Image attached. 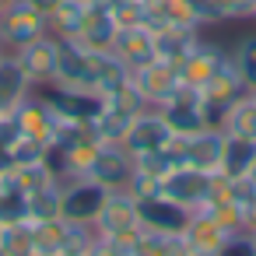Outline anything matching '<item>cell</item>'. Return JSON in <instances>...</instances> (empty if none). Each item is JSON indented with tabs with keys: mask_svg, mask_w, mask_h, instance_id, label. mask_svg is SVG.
<instances>
[{
	"mask_svg": "<svg viewBox=\"0 0 256 256\" xmlns=\"http://www.w3.org/2000/svg\"><path fill=\"white\" fill-rule=\"evenodd\" d=\"M50 32V22L42 11H36L28 0H18V4H11L8 11H0V46H4L8 53L42 39Z\"/></svg>",
	"mask_w": 256,
	"mask_h": 256,
	"instance_id": "obj_1",
	"label": "cell"
},
{
	"mask_svg": "<svg viewBox=\"0 0 256 256\" xmlns=\"http://www.w3.org/2000/svg\"><path fill=\"white\" fill-rule=\"evenodd\" d=\"M14 56H18V64H22V70H25V81H28L32 88H46V84L56 81V67H60V39L46 32L42 39H36V42L14 50Z\"/></svg>",
	"mask_w": 256,
	"mask_h": 256,
	"instance_id": "obj_2",
	"label": "cell"
},
{
	"mask_svg": "<svg viewBox=\"0 0 256 256\" xmlns=\"http://www.w3.org/2000/svg\"><path fill=\"white\" fill-rule=\"evenodd\" d=\"M46 95V102L53 106V112L60 120H78V123H92L102 109H106V98L92 88H67V84H46L39 88Z\"/></svg>",
	"mask_w": 256,
	"mask_h": 256,
	"instance_id": "obj_3",
	"label": "cell"
},
{
	"mask_svg": "<svg viewBox=\"0 0 256 256\" xmlns=\"http://www.w3.org/2000/svg\"><path fill=\"white\" fill-rule=\"evenodd\" d=\"M130 81L137 84V92L144 95V102H148L151 109L168 106V102L176 98V92L182 88L179 70H176L172 64H165V60H151V64H144V67L130 70Z\"/></svg>",
	"mask_w": 256,
	"mask_h": 256,
	"instance_id": "obj_4",
	"label": "cell"
},
{
	"mask_svg": "<svg viewBox=\"0 0 256 256\" xmlns=\"http://www.w3.org/2000/svg\"><path fill=\"white\" fill-rule=\"evenodd\" d=\"M109 190L98 186L95 179L81 176V179H67L64 182V204H60V218L64 221H81V224H92L106 204Z\"/></svg>",
	"mask_w": 256,
	"mask_h": 256,
	"instance_id": "obj_5",
	"label": "cell"
},
{
	"mask_svg": "<svg viewBox=\"0 0 256 256\" xmlns=\"http://www.w3.org/2000/svg\"><path fill=\"white\" fill-rule=\"evenodd\" d=\"M207 190H210V172H200L193 165H179L168 176H162L158 196H165V200H172L186 210H196L207 200Z\"/></svg>",
	"mask_w": 256,
	"mask_h": 256,
	"instance_id": "obj_6",
	"label": "cell"
},
{
	"mask_svg": "<svg viewBox=\"0 0 256 256\" xmlns=\"http://www.w3.org/2000/svg\"><path fill=\"white\" fill-rule=\"evenodd\" d=\"M228 56H232V53H224L218 42H210V39L200 36L196 46H193V50L182 56V64L176 67V70H179V81L190 84V88H204V84L228 64Z\"/></svg>",
	"mask_w": 256,
	"mask_h": 256,
	"instance_id": "obj_7",
	"label": "cell"
},
{
	"mask_svg": "<svg viewBox=\"0 0 256 256\" xmlns=\"http://www.w3.org/2000/svg\"><path fill=\"white\" fill-rule=\"evenodd\" d=\"M130 176H134V154L123 144H98L88 165V179H95L106 190H126Z\"/></svg>",
	"mask_w": 256,
	"mask_h": 256,
	"instance_id": "obj_8",
	"label": "cell"
},
{
	"mask_svg": "<svg viewBox=\"0 0 256 256\" xmlns=\"http://www.w3.org/2000/svg\"><path fill=\"white\" fill-rule=\"evenodd\" d=\"M95 224V235L98 238H112V235H123V232H134L140 221H137V200L130 190H109L98 218L92 221Z\"/></svg>",
	"mask_w": 256,
	"mask_h": 256,
	"instance_id": "obj_9",
	"label": "cell"
},
{
	"mask_svg": "<svg viewBox=\"0 0 256 256\" xmlns=\"http://www.w3.org/2000/svg\"><path fill=\"white\" fill-rule=\"evenodd\" d=\"M168 140H172V130H168L162 109H151V106H148L144 112L134 116V123H130V130H126V137H123V148H126L130 154H148V151L165 148Z\"/></svg>",
	"mask_w": 256,
	"mask_h": 256,
	"instance_id": "obj_10",
	"label": "cell"
},
{
	"mask_svg": "<svg viewBox=\"0 0 256 256\" xmlns=\"http://www.w3.org/2000/svg\"><path fill=\"white\" fill-rule=\"evenodd\" d=\"M162 116L176 137H193V134L207 130L204 109H200V88H190V84H182L176 92V98L168 106H162Z\"/></svg>",
	"mask_w": 256,
	"mask_h": 256,
	"instance_id": "obj_11",
	"label": "cell"
},
{
	"mask_svg": "<svg viewBox=\"0 0 256 256\" xmlns=\"http://www.w3.org/2000/svg\"><path fill=\"white\" fill-rule=\"evenodd\" d=\"M14 120L22 126V137H36V140H46V144H50V137H53V130L60 123V116L53 112V106L46 102V95L39 88H32L14 106Z\"/></svg>",
	"mask_w": 256,
	"mask_h": 256,
	"instance_id": "obj_12",
	"label": "cell"
},
{
	"mask_svg": "<svg viewBox=\"0 0 256 256\" xmlns=\"http://www.w3.org/2000/svg\"><path fill=\"white\" fill-rule=\"evenodd\" d=\"M228 235L232 232H224L207 210H193L190 221H186V228L179 232V238H182V246H186L190 256H218L221 246L228 242Z\"/></svg>",
	"mask_w": 256,
	"mask_h": 256,
	"instance_id": "obj_13",
	"label": "cell"
},
{
	"mask_svg": "<svg viewBox=\"0 0 256 256\" xmlns=\"http://www.w3.org/2000/svg\"><path fill=\"white\" fill-rule=\"evenodd\" d=\"M190 214L193 210H186V207H179V204H172L165 196H144V200H137V221H140V228H151V232L179 235L186 228Z\"/></svg>",
	"mask_w": 256,
	"mask_h": 256,
	"instance_id": "obj_14",
	"label": "cell"
},
{
	"mask_svg": "<svg viewBox=\"0 0 256 256\" xmlns=\"http://www.w3.org/2000/svg\"><path fill=\"white\" fill-rule=\"evenodd\" d=\"M116 32H120V25H116L109 4H88V8H84L81 32H78L74 42H81L84 50H112Z\"/></svg>",
	"mask_w": 256,
	"mask_h": 256,
	"instance_id": "obj_15",
	"label": "cell"
},
{
	"mask_svg": "<svg viewBox=\"0 0 256 256\" xmlns=\"http://www.w3.org/2000/svg\"><path fill=\"white\" fill-rule=\"evenodd\" d=\"M112 53H116L130 70H137V67H144V64H151V60H158V56H154V32H151L148 25L120 28V32H116V39H112Z\"/></svg>",
	"mask_w": 256,
	"mask_h": 256,
	"instance_id": "obj_16",
	"label": "cell"
},
{
	"mask_svg": "<svg viewBox=\"0 0 256 256\" xmlns=\"http://www.w3.org/2000/svg\"><path fill=\"white\" fill-rule=\"evenodd\" d=\"M221 154H224V130H200L186 137V165L200 172H221Z\"/></svg>",
	"mask_w": 256,
	"mask_h": 256,
	"instance_id": "obj_17",
	"label": "cell"
},
{
	"mask_svg": "<svg viewBox=\"0 0 256 256\" xmlns=\"http://www.w3.org/2000/svg\"><path fill=\"white\" fill-rule=\"evenodd\" d=\"M196 39H200V28L162 25V28H154V56L165 60V64H172V67H179L182 56L196 46Z\"/></svg>",
	"mask_w": 256,
	"mask_h": 256,
	"instance_id": "obj_18",
	"label": "cell"
},
{
	"mask_svg": "<svg viewBox=\"0 0 256 256\" xmlns=\"http://www.w3.org/2000/svg\"><path fill=\"white\" fill-rule=\"evenodd\" d=\"M92 74H95V92L102 98L116 92L123 81H130V67L112 50H92Z\"/></svg>",
	"mask_w": 256,
	"mask_h": 256,
	"instance_id": "obj_19",
	"label": "cell"
},
{
	"mask_svg": "<svg viewBox=\"0 0 256 256\" xmlns=\"http://www.w3.org/2000/svg\"><path fill=\"white\" fill-rule=\"evenodd\" d=\"M28 92H32V84L25 81V70H22L18 56L4 53L0 56V109H14Z\"/></svg>",
	"mask_w": 256,
	"mask_h": 256,
	"instance_id": "obj_20",
	"label": "cell"
},
{
	"mask_svg": "<svg viewBox=\"0 0 256 256\" xmlns=\"http://www.w3.org/2000/svg\"><path fill=\"white\" fill-rule=\"evenodd\" d=\"M67 246V221H32V252L36 256H60Z\"/></svg>",
	"mask_w": 256,
	"mask_h": 256,
	"instance_id": "obj_21",
	"label": "cell"
},
{
	"mask_svg": "<svg viewBox=\"0 0 256 256\" xmlns=\"http://www.w3.org/2000/svg\"><path fill=\"white\" fill-rule=\"evenodd\" d=\"M221 130H224V137L256 140V98H252V95H242V98L228 109V116H224Z\"/></svg>",
	"mask_w": 256,
	"mask_h": 256,
	"instance_id": "obj_22",
	"label": "cell"
},
{
	"mask_svg": "<svg viewBox=\"0 0 256 256\" xmlns=\"http://www.w3.org/2000/svg\"><path fill=\"white\" fill-rule=\"evenodd\" d=\"M84 8H88V4H81V0H64L60 8H53V11L46 14L50 36H56V39H78L81 22H84Z\"/></svg>",
	"mask_w": 256,
	"mask_h": 256,
	"instance_id": "obj_23",
	"label": "cell"
},
{
	"mask_svg": "<svg viewBox=\"0 0 256 256\" xmlns=\"http://www.w3.org/2000/svg\"><path fill=\"white\" fill-rule=\"evenodd\" d=\"M60 204H64V179H53L42 190L28 193V221H53V218H60Z\"/></svg>",
	"mask_w": 256,
	"mask_h": 256,
	"instance_id": "obj_24",
	"label": "cell"
},
{
	"mask_svg": "<svg viewBox=\"0 0 256 256\" xmlns=\"http://www.w3.org/2000/svg\"><path fill=\"white\" fill-rule=\"evenodd\" d=\"M134 256H190V252H186V246H182L179 235H165V232L140 228L137 246H134Z\"/></svg>",
	"mask_w": 256,
	"mask_h": 256,
	"instance_id": "obj_25",
	"label": "cell"
},
{
	"mask_svg": "<svg viewBox=\"0 0 256 256\" xmlns=\"http://www.w3.org/2000/svg\"><path fill=\"white\" fill-rule=\"evenodd\" d=\"M14 221H28V193L8 172L4 186H0V224H14Z\"/></svg>",
	"mask_w": 256,
	"mask_h": 256,
	"instance_id": "obj_26",
	"label": "cell"
},
{
	"mask_svg": "<svg viewBox=\"0 0 256 256\" xmlns=\"http://www.w3.org/2000/svg\"><path fill=\"white\" fill-rule=\"evenodd\" d=\"M252 162H256V140L224 137V154H221V172L224 176H246Z\"/></svg>",
	"mask_w": 256,
	"mask_h": 256,
	"instance_id": "obj_27",
	"label": "cell"
},
{
	"mask_svg": "<svg viewBox=\"0 0 256 256\" xmlns=\"http://www.w3.org/2000/svg\"><path fill=\"white\" fill-rule=\"evenodd\" d=\"M130 123H134V116H123V112H116V109H102V112L92 120V130H95L98 144H123Z\"/></svg>",
	"mask_w": 256,
	"mask_h": 256,
	"instance_id": "obj_28",
	"label": "cell"
},
{
	"mask_svg": "<svg viewBox=\"0 0 256 256\" xmlns=\"http://www.w3.org/2000/svg\"><path fill=\"white\" fill-rule=\"evenodd\" d=\"M0 249L8 256H32V221L0 224Z\"/></svg>",
	"mask_w": 256,
	"mask_h": 256,
	"instance_id": "obj_29",
	"label": "cell"
},
{
	"mask_svg": "<svg viewBox=\"0 0 256 256\" xmlns=\"http://www.w3.org/2000/svg\"><path fill=\"white\" fill-rule=\"evenodd\" d=\"M106 109H116V112H123V116H137V112L148 109V102H144V95L137 92L134 81H123L116 92L106 95Z\"/></svg>",
	"mask_w": 256,
	"mask_h": 256,
	"instance_id": "obj_30",
	"label": "cell"
},
{
	"mask_svg": "<svg viewBox=\"0 0 256 256\" xmlns=\"http://www.w3.org/2000/svg\"><path fill=\"white\" fill-rule=\"evenodd\" d=\"M11 179H14L25 193H36V190H42L46 182H53L56 176H53V168H50L46 162H32V165H14V168H11Z\"/></svg>",
	"mask_w": 256,
	"mask_h": 256,
	"instance_id": "obj_31",
	"label": "cell"
},
{
	"mask_svg": "<svg viewBox=\"0 0 256 256\" xmlns=\"http://www.w3.org/2000/svg\"><path fill=\"white\" fill-rule=\"evenodd\" d=\"M232 64H235V70L242 74L246 88H249V92H256V36H246V39L235 46Z\"/></svg>",
	"mask_w": 256,
	"mask_h": 256,
	"instance_id": "obj_32",
	"label": "cell"
},
{
	"mask_svg": "<svg viewBox=\"0 0 256 256\" xmlns=\"http://www.w3.org/2000/svg\"><path fill=\"white\" fill-rule=\"evenodd\" d=\"M95 242H98V235H95V224L67 221V246H64V252H67V256H88Z\"/></svg>",
	"mask_w": 256,
	"mask_h": 256,
	"instance_id": "obj_33",
	"label": "cell"
},
{
	"mask_svg": "<svg viewBox=\"0 0 256 256\" xmlns=\"http://www.w3.org/2000/svg\"><path fill=\"white\" fill-rule=\"evenodd\" d=\"M46 151H50V144H46V140H36V137H18V140L11 144V158H14V165L46 162Z\"/></svg>",
	"mask_w": 256,
	"mask_h": 256,
	"instance_id": "obj_34",
	"label": "cell"
},
{
	"mask_svg": "<svg viewBox=\"0 0 256 256\" xmlns=\"http://www.w3.org/2000/svg\"><path fill=\"white\" fill-rule=\"evenodd\" d=\"M190 8L200 18V25H221V22H228V0H190Z\"/></svg>",
	"mask_w": 256,
	"mask_h": 256,
	"instance_id": "obj_35",
	"label": "cell"
},
{
	"mask_svg": "<svg viewBox=\"0 0 256 256\" xmlns=\"http://www.w3.org/2000/svg\"><path fill=\"white\" fill-rule=\"evenodd\" d=\"M126 190L134 193V200H144V196H158V190H162V179H158V176H151V172H140V168H134V176H130Z\"/></svg>",
	"mask_w": 256,
	"mask_h": 256,
	"instance_id": "obj_36",
	"label": "cell"
},
{
	"mask_svg": "<svg viewBox=\"0 0 256 256\" xmlns=\"http://www.w3.org/2000/svg\"><path fill=\"white\" fill-rule=\"evenodd\" d=\"M218 256H256V242L249 232H235V235H228V242L221 246Z\"/></svg>",
	"mask_w": 256,
	"mask_h": 256,
	"instance_id": "obj_37",
	"label": "cell"
},
{
	"mask_svg": "<svg viewBox=\"0 0 256 256\" xmlns=\"http://www.w3.org/2000/svg\"><path fill=\"white\" fill-rule=\"evenodd\" d=\"M252 18V0H228V22Z\"/></svg>",
	"mask_w": 256,
	"mask_h": 256,
	"instance_id": "obj_38",
	"label": "cell"
},
{
	"mask_svg": "<svg viewBox=\"0 0 256 256\" xmlns=\"http://www.w3.org/2000/svg\"><path fill=\"white\" fill-rule=\"evenodd\" d=\"M242 232H249V235L256 232V200L242 207Z\"/></svg>",
	"mask_w": 256,
	"mask_h": 256,
	"instance_id": "obj_39",
	"label": "cell"
},
{
	"mask_svg": "<svg viewBox=\"0 0 256 256\" xmlns=\"http://www.w3.org/2000/svg\"><path fill=\"white\" fill-rule=\"evenodd\" d=\"M88 256H126V252H120L116 246H109V242H102V238H98V242L92 246V252H88Z\"/></svg>",
	"mask_w": 256,
	"mask_h": 256,
	"instance_id": "obj_40",
	"label": "cell"
},
{
	"mask_svg": "<svg viewBox=\"0 0 256 256\" xmlns=\"http://www.w3.org/2000/svg\"><path fill=\"white\" fill-rule=\"evenodd\" d=\"M14 168V158H11V148L8 144H0V176H8Z\"/></svg>",
	"mask_w": 256,
	"mask_h": 256,
	"instance_id": "obj_41",
	"label": "cell"
},
{
	"mask_svg": "<svg viewBox=\"0 0 256 256\" xmlns=\"http://www.w3.org/2000/svg\"><path fill=\"white\" fill-rule=\"evenodd\" d=\"M28 4H32L36 11H42V14H50L53 8H60V4H64V0H28Z\"/></svg>",
	"mask_w": 256,
	"mask_h": 256,
	"instance_id": "obj_42",
	"label": "cell"
},
{
	"mask_svg": "<svg viewBox=\"0 0 256 256\" xmlns=\"http://www.w3.org/2000/svg\"><path fill=\"white\" fill-rule=\"evenodd\" d=\"M11 4H18V0H0V11H8Z\"/></svg>",
	"mask_w": 256,
	"mask_h": 256,
	"instance_id": "obj_43",
	"label": "cell"
},
{
	"mask_svg": "<svg viewBox=\"0 0 256 256\" xmlns=\"http://www.w3.org/2000/svg\"><path fill=\"white\" fill-rule=\"evenodd\" d=\"M246 176H249V179H252V182H256V162H252V165H249V172H246Z\"/></svg>",
	"mask_w": 256,
	"mask_h": 256,
	"instance_id": "obj_44",
	"label": "cell"
},
{
	"mask_svg": "<svg viewBox=\"0 0 256 256\" xmlns=\"http://www.w3.org/2000/svg\"><path fill=\"white\" fill-rule=\"evenodd\" d=\"M81 4H109V0H81Z\"/></svg>",
	"mask_w": 256,
	"mask_h": 256,
	"instance_id": "obj_45",
	"label": "cell"
},
{
	"mask_svg": "<svg viewBox=\"0 0 256 256\" xmlns=\"http://www.w3.org/2000/svg\"><path fill=\"white\" fill-rule=\"evenodd\" d=\"M252 18H256V0H252Z\"/></svg>",
	"mask_w": 256,
	"mask_h": 256,
	"instance_id": "obj_46",
	"label": "cell"
},
{
	"mask_svg": "<svg viewBox=\"0 0 256 256\" xmlns=\"http://www.w3.org/2000/svg\"><path fill=\"white\" fill-rule=\"evenodd\" d=\"M0 186H4V176H0Z\"/></svg>",
	"mask_w": 256,
	"mask_h": 256,
	"instance_id": "obj_47",
	"label": "cell"
},
{
	"mask_svg": "<svg viewBox=\"0 0 256 256\" xmlns=\"http://www.w3.org/2000/svg\"><path fill=\"white\" fill-rule=\"evenodd\" d=\"M0 256H8V252H4V249H0Z\"/></svg>",
	"mask_w": 256,
	"mask_h": 256,
	"instance_id": "obj_48",
	"label": "cell"
},
{
	"mask_svg": "<svg viewBox=\"0 0 256 256\" xmlns=\"http://www.w3.org/2000/svg\"><path fill=\"white\" fill-rule=\"evenodd\" d=\"M252 242H256V232H252Z\"/></svg>",
	"mask_w": 256,
	"mask_h": 256,
	"instance_id": "obj_49",
	"label": "cell"
},
{
	"mask_svg": "<svg viewBox=\"0 0 256 256\" xmlns=\"http://www.w3.org/2000/svg\"><path fill=\"white\" fill-rule=\"evenodd\" d=\"M32 256H36V252H32Z\"/></svg>",
	"mask_w": 256,
	"mask_h": 256,
	"instance_id": "obj_50",
	"label": "cell"
}]
</instances>
